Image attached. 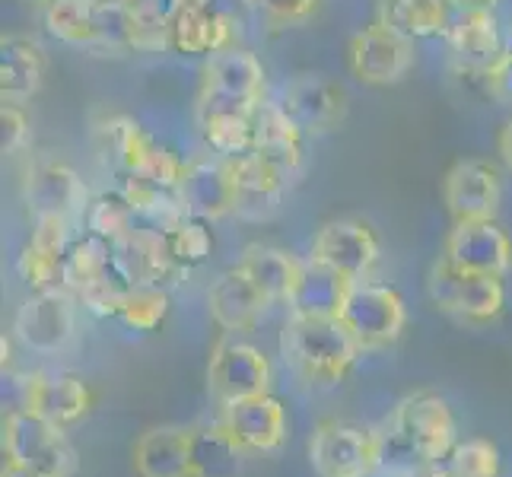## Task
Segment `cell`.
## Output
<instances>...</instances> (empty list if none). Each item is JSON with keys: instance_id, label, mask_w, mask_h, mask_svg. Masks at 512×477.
I'll return each mask as SVG.
<instances>
[{"instance_id": "ffe728a7", "label": "cell", "mask_w": 512, "mask_h": 477, "mask_svg": "<svg viewBox=\"0 0 512 477\" xmlns=\"http://www.w3.org/2000/svg\"><path fill=\"white\" fill-rule=\"evenodd\" d=\"M16 338L39 353H58L74 341V309L61 290L35 293L16 315Z\"/></svg>"}, {"instance_id": "7c38bea8", "label": "cell", "mask_w": 512, "mask_h": 477, "mask_svg": "<svg viewBox=\"0 0 512 477\" xmlns=\"http://www.w3.org/2000/svg\"><path fill=\"white\" fill-rule=\"evenodd\" d=\"M414 64L411 39L373 23L350 39V70L366 86H395L408 77Z\"/></svg>"}, {"instance_id": "5bb4252c", "label": "cell", "mask_w": 512, "mask_h": 477, "mask_svg": "<svg viewBox=\"0 0 512 477\" xmlns=\"http://www.w3.org/2000/svg\"><path fill=\"white\" fill-rule=\"evenodd\" d=\"M258 109L261 102H239V99L198 93L194 115H198V131L204 137V144L226 159L249 153L255 144Z\"/></svg>"}, {"instance_id": "60d3db41", "label": "cell", "mask_w": 512, "mask_h": 477, "mask_svg": "<svg viewBox=\"0 0 512 477\" xmlns=\"http://www.w3.org/2000/svg\"><path fill=\"white\" fill-rule=\"evenodd\" d=\"M455 13H465V10H493L500 0H449Z\"/></svg>"}, {"instance_id": "2e32d148", "label": "cell", "mask_w": 512, "mask_h": 477, "mask_svg": "<svg viewBox=\"0 0 512 477\" xmlns=\"http://www.w3.org/2000/svg\"><path fill=\"white\" fill-rule=\"evenodd\" d=\"M503 198L500 172L487 159H458L443 179V201L455 223L497 220Z\"/></svg>"}, {"instance_id": "e0dca14e", "label": "cell", "mask_w": 512, "mask_h": 477, "mask_svg": "<svg viewBox=\"0 0 512 477\" xmlns=\"http://www.w3.org/2000/svg\"><path fill=\"white\" fill-rule=\"evenodd\" d=\"M284 112L306 134H328L344 125L347 118V93L341 83L325 74H296L284 90Z\"/></svg>"}, {"instance_id": "e575fe53", "label": "cell", "mask_w": 512, "mask_h": 477, "mask_svg": "<svg viewBox=\"0 0 512 477\" xmlns=\"http://www.w3.org/2000/svg\"><path fill=\"white\" fill-rule=\"evenodd\" d=\"M443 468L449 477H500L503 462L490 439H468L443 458Z\"/></svg>"}, {"instance_id": "7bdbcfd3", "label": "cell", "mask_w": 512, "mask_h": 477, "mask_svg": "<svg viewBox=\"0 0 512 477\" xmlns=\"http://www.w3.org/2000/svg\"><path fill=\"white\" fill-rule=\"evenodd\" d=\"M0 477H45V474L32 471V468H23V465H16V462H7L4 465V474H0Z\"/></svg>"}, {"instance_id": "f35d334b", "label": "cell", "mask_w": 512, "mask_h": 477, "mask_svg": "<svg viewBox=\"0 0 512 477\" xmlns=\"http://www.w3.org/2000/svg\"><path fill=\"white\" fill-rule=\"evenodd\" d=\"M0 125H4V156H16L29 147V118L23 112V105L4 102L0 109Z\"/></svg>"}, {"instance_id": "b9f144b4", "label": "cell", "mask_w": 512, "mask_h": 477, "mask_svg": "<svg viewBox=\"0 0 512 477\" xmlns=\"http://www.w3.org/2000/svg\"><path fill=\"white\" fill-rule=\"evenodd\" d=\"M500 156H503V163L512 169V121H506V128L500 131Z\"/></svg>"}, {"instance_id": "3957f363", "label": "cell", "mask_w": 512, "mask_h": 477, "mask_svg": "<svg viewBox=\"0 0 512 477\" xmlns=\"http://www.w3.org/2000/svg\"><path fill=\"white\" fill-rule=\"evenodd\" d=\"M96 140L105 150V156H112V163L125 175H137V179H147L166 188H179L185 163L175 153H169L153 134L140 128L134 118L128 115L105 118L96 128Z\"/></svg>"}, {"instance_id": "52a82bcc", "label": "cell", "mask_w": 512, "mask_h": 477, "mask_svg": "<svg viewBox=\"0 0 512 477\" xmlns=\"http://www.w3.org/2000/svg\"><path fill=\"white\" fill-rule=\"evenodd\" d=\"M395 436L398 443L414 455L417 462H443L458 446V427L452 408L439 395H414L404 398L395 411Z\"/></svg>"}, {"instance_id": "ab89813d", "label": "cell", "mask_w": 512, "mask_h": 477, "mask_svg": "<svg viewBox=\"0 0 512 477\" xmlns=\"http://www.w3.org/2000/svg\"><path fill=\"white\" fill-rule=\"evenodd\" d=\"M487 90L497 102H512V51H503L500 61L487 70Z\"/></svg>"}, {"instance_id": "83f0119b", "label": "cell", "mask_w": 512, "mask_h": 477, "mask_svg": "<svg viewBox=\"0 0 512 477\" xmlns=\"http://www.w3.org/2000/svg\"><path fill=\"white\" fill-rule=\"evenodd\" d=\"M131 462L137 477H194L188 430L182 427L147 430L134 443Z\"/></svg>"}, {"instance_id": "44dd1931", "label": "cell", "mask_w": 512, "mask_h": 477, "mask_svg": "<svg viewBox=\"0 0 512 477\" xmlns=\"http://www.w3.org/2000/svg\"><path fill=\"white\" fill-rule=\"evenodd\" d=\"M449 55L452 64L465 74H487L500 61L503 42L493 10H465L452 16L449 26Z\"/></svg>"}, {"instance_id": "9c48e42d", "label": "cell", "mask_w": 512, "mask_h": 477, "mask_svg": "<svg viewBox=\"0 0 512 477\" xmlns=\"http://www.w3.org/2000/svg\"><path fill=\"white\" fill-rule=\"evenodd\" d=\"M23 194L29 204L32 217H64V220H80L90 210V188L83 185L80 175L61 159H32L26 169Z\"/></svg>"}, {"instance_id": "d4e9b609", "label": "cell", "mask_w": 512, "mask_h": 477, "mask_svg": "<svg viewBox=\"0 0 512 477\" xmlns=\"http://www.w3.org/2000/svg\"><path fill=\"white\" fill-rule=\"evenodd\" d=\"M201 93L239 99V102H261L264 93V67L245 48H226L210 55L204 64Z\"/></svg>"}, {"instance_id": "8fae6325", "label": "cell", "mask_w": 512, "mask_h": 477, "mask_svg": "<svg viewBox=\"0 0 512 477\" xmlns=\"http://www.w3.org/2000/svg\"><path fill=\"white\" fill-rule=\"evenodd\" d=\"M175 191L194 220L214 223L236 214V175L226 156H198L185 163Z\"/></svg>"}, {"instance_id": "8d00e7d4", "label": "cell", "mask_w": 512, "mask_h": 477, "mask_svg": "<svg viewBox=\"0 0 512 477\" xmlns=\"http://www.w3.org/2000/svg\"><path fill=\"white\" fill-rule=\"evenodd\" d=\"M20 277L29 284L35 293H48V290H64V258L45 255L35 245H26L20 255Z\"/></svg>"}, {"instance_id": "d590c367", "label": "cell", "mask_w": 512, "mask_h": 477, "mask_svg": "<svg viewBox=\"0 0 512 477\" xmlns=\"http://www.w3.org/2000/svg\"><path fill=\"white\" fill-rule=\"evenodd\" d=\"M166 249L182 271H191V268H198V264H204L207 255L214 252V236H210L204 220L188 217L185 223L175 226L172 233H166Z\"/></svg>"}, {"instance_id": "f1b7e54d", "label": "cell", "mask_w": 512, "mask_h": 477, "mask_svg": "<svg viewBox=\"0 0 512 477\" xmlns=\"http://www.w3.org/2000/svg\"><path fill=\"white\" fill-rule=\"evenodd\" d=\"M376 23L392 29L404 39H433L452 26L449 0H379Z\"/></svg>"}, {"instance_id": "4316f807", "label": "cell", "mask_w": 512, "mask_h": 477, "mask_svg": "<svg viewBox=\"0 0 512 477\" xmlns=\"http://www.w3.org/2000/svg\"><path fill=\"white\" fill-rule=\"evenodd\" d=\"M303 134L306 131L284 112V105H261L252 153L293 179L303 169Z\"/></svg>"}, {"instance_id": "f546056e", "label": "cell", "mask_w": 512, "mask_h": 477, "mask_svg": "<svg viewBox=\"0 0 512 477\" xmlns=\"http://www.w3.org/2000/svg\"><path fill=\"white\" fill-rule=\"evenodd\" d=\"M299 261L287 249H277V245H261L252 242L242 249L239 268L255 280V287L271 299V303H290V293L296 287L299 277Z\"/></svg>"}, {"instance_id": "d6a6232c", "label": "cell", "mask_w": 512, "mask_h": 477, "mask_svg": "<svg viewBox=\"0 0 512 477\" xmlns=\"http://www.w3.org/2000/svg\"><path fill=\"white\" fill-rule=\"evenodd\" d=\"M112 274H115L112 242H105L93 233H86L77 242H70V249L64 255V290L86 293Z\"/></svg>"}, {"instance_id": "ee69618b", "label": "cell", "mask_w": 512, "mask_h": 477, "mask_svg": "<svg viewBox=\"0 0 512 477\" xmlns=\"http://www.w3.org/2000/svg\"><path fill=\"white\" fill-rule=\"evenodd\" d=\"M26 4H29V7H39V10H45V7L51 4V0H26Z\"/></svg>"}, {"instance_id": "4fadbf2b", "label": "cell", "mask_w": 512, "mask_h": 477, "mask_svg": "<svg viewBox=\"0 0 512 477\" xmlns=\"http://www.w3.org/2000/svg\"><path fill=\"white\" fill-rule=\"evenodd\" d=\"M217 423L242 452H277L287 443V411L271 392L220 404Z\"/></svg>"}, {"instance_id": "1f68e13d", "label": "cell", "mask_w": 512, "mask_h": 477, "mask_svg": "<svg viewBox=\"0 0 512 477\" xmlns=\"http://www.w3.org/2000/svg\"><path fill=\"white\" fill-rule=\"evenodd\" d=\"M191 471L194 477H239L242 474V449L233 443L220 423L191 427Z\"/></svg>"}, {"instance_id": "277c9868", "label": "cell", "mask_w": 512, "mask_h": 477, "mask_svg": "<svg viewBox=\"0 0 512 477\" xmlns=\"http://www.w3.org/2000/svg\"><path fill=\"white\" fill-rule=\"evenodd\" d=\"M309 462L319 477H373L382 465V436L353 420H325L309 439Z\"/></svg>"}, {"instance_id": "ba28073f", "label": "cell", "mask_w": 512, "mask_h": 477, "mask_svg": "<svg viewBox=\"0 0 512 477\" xmlns=\"http://www.w3.org/2000/svg\"><path fill=\"white\" fill-rule=\"evenodd\" d=\"M207 385L220 404L264 395L271 392V363L258 347L223 331L207 360Z\"/></svg>"}, {"instance_id": "cb8c5ba5", "label": "cell", "mask_w": 512, "mask_h": 477, "mask_svg": "<svg viewBox=\"0 0 512 477\" xmlns=\"http://www.w3.org/2000/svg\"><path fill=\"white\" fill-rule=\"evenodd\" d=\"M48 74V58L39 42L26 35H7L0 42V96L10 105H26L39 96Z\"/></svg>"}, {"instance_id": "30bf717a", "label": "cell", "mask_w": 512, "mask_h": 477, "mask_svg": "<svg viewBox=\"0 0 512 477\" xmlns=\"http://www.w3.org/2000/svg\"><path fill=\"white\" fill-rule=\"evenodd\" d=\"M309 258L331 264L350 280H366L379 264V239L366 220L338 217L319 226L309 245Z\"/></svg>"}, {"instance_id": "7402d4cb", "label": "cell", "mask_w": 512, "mask_h": 477, "mask_svg": "<svg viewBox=\"0 0 512 477\" xmlns=\"http://www.w3.org/2000/svg\"><path fill=\"white\" fill-rule=\"evenodd\" d=\"M357 280H350L331 264L306 258L299 264L296 287L290 293V312L293 315H312V318H341L344 303Z\"/></svg>"}, {"instance_id": "7a4b0ae2", "label": "cell", "mask_w": 512, "mask_h": 477, "mask_svg": "<svg viewBox=\"0 0 512 477\" xmlns=\"http://www.w3.org/2000/svg\"><path fill=\"white\" fill-rule=\"evenodd\" d=\"M427 290L439 312H446L465 325H490L506 309L503 277L462 271L449 258H439L430 268Z\"/></svg>"}, {"instance_id": "ac0fdd59", "label": "cell", "mask_w": 512, "mask_h": 477, "mask_svg": "<svg viewBox=\"0 0 512 477\" xmlns=\"http://www.w3.org/2000/svg\"><path fill=\"white\" fill-rule=\"evenodd\" d=\"M268 306H274V303L255 287V280L245 274L239 264L223 271L207 290L210 318H214L226 334L255 331L261 325L264 312H268Z\"/></svg>"}, {"instance_id": "f6af8a7d", "label": "cell", "mask_w": 512, "mask_h": 477, "mask_svg": "<svg viewBox=\"0 0 512 477\" xmlns=\"http://www.w3.org/2000/svg\"><path fill=\"white\" fill-rule=\"evenodd\" d=\"M102 4H131V0H102Z\"/></svg>"}, {"instance_id": "836d02e7", "label": "cell", "mask_w": 512, "mask_h": 477, "mask_svg": "<svg viewBox=\"0 0 512 477\" xmlns=\"http://www.w3.org/2000/svg\"><path fill=\"white\" fill-rule=\"evenodd\" d=\"M83 223H86V233H93L105 242H115L131 233L137 226V217L131 204L125 201V194H99V198L90 201Z\"/></svg>"}, {"instance_id": "8992f818", "label": "cell", "mask_w": 512, "mask_h": 477, "mask_svg": "<svg viewBox=\"0 0 512 477\" xmlns=\"http://www.w3.org/2000/svg\"><path fill=\"white\" fill-rule=\"evenodd\" d=\"M341 322L363 350H379L401 338L408 309H404V296L395 287L357 280L344 303Z\"/></svg>"}, {"instance_id": "9a60e30c", "label": "cell", "mask_w": 512, "mask_h": 477, "mask_svg": "<svg viewBox=\"0 0 512 477\" xmlns=\"http://www.w3.org/2000/svg\"><path fill=\"white\" fill-rule=\"evenodd\" d=\"M443 258L462 271L506 277L512 271V242L497 220H462L449 229Z\"/></svg>"}, {"instance_id": "484cf974", "label": "cell", "mask_w": 512, "mask_h": 477, "mask_svg": "<svg viewBox=\"0 0 512 477\" xmlns=\"http://www.w3.org/2000/svg\"><path fill=\"white\" fill-rule=\"evenodd\" d=\"M236 175V214L242 217H268L277 210L280 198L290 185V179L271 163H264L258 153H242L229 159Z\"/></svg>"}, {"instance_id": "6da1fadb", "label": "cell", "mask_w": 512, "mask_h": 477, "mask_svg": "<svg viewBox=\"0 0 512 477\" xmlns=\"http://www.w3.org/2000/svg\"><path fill=\"white\" fill-rule=\"evenodd\" d=\"M280 347L296 373L315 385L344 382L363 353L341 318H312L293 312L280 334Z\"/></svg>"}, {"instance_id": "4dcf8cb0", "label": "cell", "mask_w": 512, "mask_h": 477, "mask_svg": "<svg viewBox=\"0 0 512 477\" xmlns=\"http://www.w3.org/2000/svg\"><path fill=\"white\" fill-rule=\"evenodd\" d=\"M121 194H125V201L131 204L137 223L147 226V229H156V233H163V236L188 220L182 198H179V191H175V188L137 179V175H125Z\"/></svg>"}, {"instance_id": "74e56055", "label": "cell", "mask_w": 512, "mask_h": 477, "mask_svg": "<svg viewBox=\"0 0 512 477\" xmlns=\"http://www.w3.org/2000/svg\"><path fill=\"white\" fill-rule=\"evenodd\" d=\"M242 4L274 26H299L319 10V0H242Z\"/></svg>"}, {"instance_id": "d6986e66", "label": "cell", "mask_w": 512, "mask_h": 477, "mask_svg": "<svg viewBox=\"0 0 512 477\" xmlns=\"http://www.w3.org/2000/svg\"><path fill=\"white\" fill-rule=\"evenodd\" d=\"M236 48V23L233 16L210 7L172 4L169 13V51L179 55H217V51Z\"/></svg>"}, {"instance_id": "5b68a950", "label": "cell", "mask_w": 512, "mask_h": 477, "mask_svg": "<svg viewBox=\"0 0 512 477\" xmlns=\"http://www.w3.org/2000/svg\"><path fill=\"white\" fill-rule=\"evenodd\" d=\"M4 452L7 462L32 468L45 477H70L77 471V452L67 443L64 427L29 408H16L4 420Z\"/></svg>"}, {"instance_id": "603a6c76", "label": "cell", "mask_w": 512, "mask_h": 477, "mask_svg": "<svg viewBox=\"0 0 512 477\" xmlns=\"http://www.w3.org/2000/svg\"><path fill=\"white\" fill-rule=\"evenodd\" d=\"M23 408L35 411L39 417L70 427V423L83 420L93 408V392L83 379L67 373H35L26 382V404Z\"/></svg>"}]
</instances>
